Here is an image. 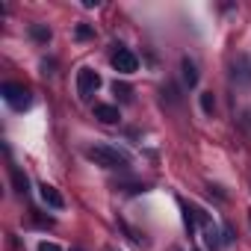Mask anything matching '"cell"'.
I'll return each instance as SVG.
<instances>
[{
    "instance_id": "6da1fadb",
    "label": "cell",
    "mask_w": 251,
    "mask_h": 251,
    "mask_svg": "<svg viewBox=\"0 0 251 251\" xmlns=\"http://www.w3.org/2000/svg\"><path fill=\"white\" fill-rule=\"evenodd\" d=\"M83 154H86V160H92L100 169H121V172L130 169V157L124 151H118V148H112V145H92Z\"/></svg>"
},
{
    "instance_id": "7a4b0ae2",
    "label": "cell",
    "mask_w": 251,
    "mask_h": 251,
    "mask_svg": "<svg viewBox=\"0 0 251 251\" xmlns=\"http://www.w3.org/2000/svg\"><path fill=\"white\" fill-rule=\"evenodd\" d=\"M0 95H3V100L12 106V109H18V112H24L27 106H30V89L24 86V83H3L0 86Z\"/></svg>"
},
{
    "instance_id": "3957f363",
    "label": "cell",
    "mask_w": 251,
    "mask_h": 251,
    "mask_svg": "<svg viewBox=\"0 0 251 251\" xmlns=\"http://www.w3.org/2000/svg\"><path fill=\"white\" fill-rule=\"evenodd\" d=\"M98 89H100V74L92 71V68H80L77 71V95L80 98H92Z\"/></svg>"
},
{
    "instance_id": "277c9868",
    "label": "cell",
    "mask_w": 251,
    "mask_h": 251,
    "mask_svg": "<svg viewBox=\"0 0 251 251\" xmlns=\"http://www.w3.org/2000/svg\"><path fill=\"white\" fill-rule=\"evenodd\" d=\"M112 68H115L118 74H133V71L139 68V59H136V53H133V50L118 48V50L112 53Z\"/></svg>"
},
{
    "instance_id": "5b68a950",
    "label": "cell",
    "mask_w": 251,
    "mask_h": 251,
    "mask_svg": "<svg viewBox=\"0 0 251 251\" xmlns=\"http://www.w3.org/2000/svg\"><path fill=\"white\" fill-rule=\"evenodd\" d=\"M230 77H233L236 86H251V56H248V53H239V56L233 59Z\"/></svg>"
},
{
    "instance_id": "8992f818",
    "label": "cell",
    "mask_w": 251,
    "mask_h": 251,
    "mask_svg": "<svg viewBox=\"0 0 251 251\" xmlns=\"http://www.w3.org/2000/svg\"><path fill=\"white\" fill-rule=\"evenodd\" d=\"M39 192H42V201H45L50 210H62V207H65V198L59 195V189H56V186L42 183V186H39Z\"/></svg>"
},
{
    "instance_id": "52a82bcc",
    "label": "cell",
    "mask_w": 251,
    "mask_h": 251,
    "mask_svg": "<svg viewBox=\"0 0 251 251\" xmlns=\"http://www.w3.org/2000/svg\"><path fill=\"white\" fill-rule=\"evenodd\" d=\"M95 118H100L103 124H115L121 115H118V106L112 103H95Z\"/></svg>"
},
{
    "instance_id": "ba28073f",
    "label": "cell",
    "mask_w": 251,
    "mask_h": 251,
    "mask_svg": "<svg viewBox=\"0 0 251 251\" xmlns=\"http://www.w3.org/2000/svg\"><path fill=\"white\" fill-rule=\"evenodd\" d=\"M9 177H12V186H15V192H18V195H27V192H30V180H27V175H24L18 166H12V169H9Z\"/></svg>"
},
{
    "instance_id": "9c48e42d",
    "label": "cell",
    "mask_w": 251,
    "mask_h": 251,
    "mask_svg": "<svg viewBox=\"0 0 251 251\" xmlns=\"http://www.w3.org/2000/svg\"><path fill=\"white\" fill-rule=\"evenodd\" d=\"M180 68H183V83H186L189 89H195V86H198V68H195V62L183 56V62H180Z\"/></svg>"
},
{
    "instance_id": "30bf717a",
    "label": "cell",
    "mask_w": 251,
    "mask_h": 251,
    "mask_svg": "<svg viewBox=\"0 0 251 251\" xmlns=\"http://www.w3.org/2000/svg\"><path fill=\"white\" fill-rule=\"evenodd\" d=\"M204 242H207V248H210V251H219V248H222V239H219V230H216V225H213V222H207V225H204Z\"/></svg>"
},
{
    "instance_id": "8fae6325",
    "label": "cell",
    "mask_w": 251,
    "mask_h": 251,
    "mask_svg": "<svg viewBox=\"0 0 251 251\" xmlns=\"http://www.w3.org/2000/svg\"><path fill=\"white\" fill-rule=\"evenodd\" d=\"M30 36H33L36 42H42V45L50 42V30H48L45 24H33V27H30Z\"/></svg>"
},
{
    "instance_id": "7c38bea8",
    "label": "cell",
    "mask_w": 251,
    "mask_h": 251,
    "mask_svg": "<svg viewBox=\"0 0 251 251\" xmlns=\"http://www.w3.org/2000/svg\"><path fill=\"white\" fill-rule=\"evenodd\" d=\"M112 92H115L121 100H133V89H130L127 83H118V80H115V83H112Z\"/></svg>"
},
{
    "instance_id": "4fadbf2b",
    "label": "cell",
    "mask_w": 251,
    "mask_h": 251,
    "mask_svg": "<svg viewBox=\"0 0 251 251\" xmlns=\"http://www.w3.org/2000/svg\"><path fill=\"white\" fill-rule=\"evenodd\" d=\"M201 109H204L207 115H213V109H216V98H213V92H201Z\"/></svg>"
},
{
    "instance_id": "5bb4252c",
    "label": "cell",
    "mask_w": 251,
    "mask_h": 251,
    "mask_svg": "<svg viewBox=\"0 0 251 251\" xmlns=\"http://www.w3.org/2000/svg\"><path fill=\"white\" fill-rule=\"evenodd\" d=\"M74 33H77V39H92V36H95V30H92V27H86V24H80Z\"/></svg>"
},
{
    "instance_id": "9a60e30c",
    "label": "cell",
    "mask_w": 251,
    "mask_h": 251,
    "mask_svg": "<svg viewBox=\"0 0 251 251\" xmlns=\"http://www.w3.org/2000/svg\"><path fill=\"white\" fill-rule=\"evenodd\" d=\"M39 251H62V248H59L56 242H48V239H45V242H39Z\"/></svg>"
},
{
    "instance_id": "2e32d148",
    "label": "cell",
    "mask_w": 251,
    "mask_h": 251,
    "mask_svg": "<svg viewBox=\"0 0 251 251\" xmlns=\"http://www.w3.org/2000/svg\"><path fill=\"white\" fill-rule=\"evenodd\" d=\"M242 124H245V127H251V109H248V112L242 115Z\"/></svg>"
},
{
    "instance_id": "e0dca14e",
    "label": "cell",
    "mask_w": 251,
    "mask_h": 251,
    "mask_svg": "<svg viewBox=\"0 0 251 251\" xmlns=\"http://www.w3.org/2000/svg\"><path fill=\"white\" fill-rule=\"evenodd\" d=\"M248 225H251V210H248Z\"/></svg>"
},
{
    "instance_id": "ac0fdd59",
    "label": "cell",
    "mask_w": 251,
    "mask_h": 251,
    "mask_svg": "<svg viewBox=\"0 0 251 251\" xmlns=\"http://www.w3.org/2000/svg\"><path fill=\"white\" fill-rule=\"evenodd\" d=\"M71 251H83V248H71Z\"/></svg>"
}]
</instances>
